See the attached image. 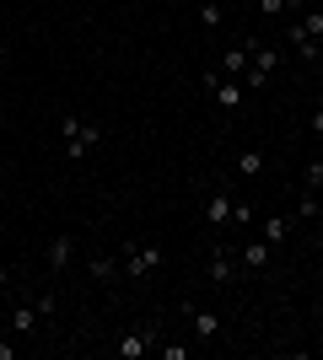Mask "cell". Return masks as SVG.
<instances>
[{
	"instance_id": "11",
	"label": "cell",
	"mask_w": 323,
	"mask_h": 360,
	"mask_svg": "<svg viewBox=\"0 0 323 360\" xmlns=\"http://www.w3.org/2000/svg\"><path fill=\"white\" fill-rule=\"evenodd\" d=\"M70 253H76V237L70 231H60V237L49 242V253H44V264H49V274H60L65 264H70Z\"/></svg>"
},
{
	"instance_id": "23",
	"label": "cell",
	"mask_w": 323,
	"mask_h": 360,
	"mask_svg": "<svg viewBox=\"0 0 323 360\" xmlns=\"http://www.w3.org/2000/svg\"><path fill=\"white\" fill-rule=\"evenodd\" d=\"M0 360H16V345H0Z\"/></svg>"
},
{
	"instance_id": "3",
	"label": "cell",
	"mask_w": 323,
	"mask_h": 360,
	"mask_svg": "<svg viewBox=\"0 0 323 360\" xmlns=\"http://www.w3.org/2000/svg\"><path fill=\"white\" fill-rule=\"evenodd\" d=\"M119 269H124V280H146V274L162 269V248L156 242H129L119 253Z\"/></svg>"
},
{
	"instance_id": "9",
	"label": "cell",
	"mask_w": 323,
	"mask_h": 360,
	"mask_svg": "<svg viewBox=\"0 0 323 360\" xmlns=\"http://www.w3.org/2000/svg\"><path fill=\"white\" fill-rule=\"evenodd\" d=\"M227 221H237V199H232V188L205 194V226H227Z\"/></svg>"
},
{
	"instance_id": "7",
	"label": "cell",
	"mask_w": 323,
	"mask_h": 360,
	"mask_svg": "<svg viewBox=\"0 0 323 360\" xmlns=\"http://www.w3.org/2000/svg\"><path fill=\"white\" fill-rule=\"evenodd\" d=\"M253 44H259V38H237V44H232L227 54H221V65H215V70H221V75H232V81H243L248 60H253Z\"/></svg>"
},
{
	"instance_id": "15",
	"label": "cell",
	"mask_w": 323,
	"mask_h": 360,
	"mask_svg": "<svg viewBox=\"0 0 323 360\" xmlns=\"http://www.w3.org/2000/svg\"><path fill=\"white\" fill-rule=\"evenodd\" d=\"M237 264H243V274H259V269H270V242H264V237H259V242H248Z\"/></svg>"
},
{
	"instance_id": "18",
	"label": "cell",
	"mask_w": 323,
	"mask_h": 360,
	"mask_svg": "<svg viewBox=\"0 0 323 360\" xmlns=\"http://www.w3.org/2000/svg\"><path fill=\"white\" fill-rule=\"evenodd\" d=\"M156 355H162V360H189V345H172V339H162V345H156Z\"/></svg>"
},
{
	"instance_id": "6",
	"label": "cell",
	"mask_w": 323,
	"mask_h": 360,
	"mask_svg": "<svg viewBox=\"0 0 323 360\" xmlns=\"http://www.w3.org/2000/svg\"><path fill=\"white\" fill-rule=\"evenodd\" d=\"M205 86H210V97H215V108H243V81H232V75H221V70H205Z\"/></svg>"
},
{
	"instance_id": "13",
	"label": "cell",
	"mask_w": 323,
	"mask_h": 360,
	"mask_svg": "<svg viewBox=\"0 0 323 360\" xmlns=\"http://www.w3.org/2000/svg\"><path fill=\"white\" fill-rule=\"evenodd\" d=\"M87 274H92L97 285H113L124 269H119V258H113V253H92V258H87Z\"/></svg>"
},
{
	"instance_id": "10",
	"label": "cell",
	"mask_w": 323,
	"mask_h": 360,
	"mask_svg": "<svg viewBox=\"0 0 323 360\" xmlns=\"http://www.w3.org/2000/svg\"><path fill=\"white\" fill-rule=\"evenodd\" d=\"M189 323H194V339H205V345L221 339V317H215L210 307H189Z\"/></svg>"
},
{
	"instance_id": "5",
	"label": "cell",
	"mask_w": 323,
	"mask_h": 360,
	"mask_svg": "<svg viewBox=\"0 0 323 360\" xmlns=\"http://www.w3.org/2000/svg\"><path fill=\"white\" fill-rule=\"evenodd\" d=\"M156 345H162V328H156V323H140L135 333L119 339V360H140V355H151Z\"/></svg>"
},
{
	"instance_id": "21",
	"label": "cell",
	"mask_w": 323,
	"mask_h": 360,
	"mask_svg": "<svg viewBox=\"0 0 323 360\" xmlns=\"http://www.w3.org/2000/svg\"><path fill=\"white\" fill-rule=\"evenodd\" d=\"M308 129H312V140H318V150H323V108H312V119H308Z\"/></svg>"
},
{
	"instance_id": "4",
	"label": "cell",
	"mask_w": 323,
	"mask_h": 360,
	"mask_svg": "<svg viewBox=\"0 0 323 360\" xmlns=\"http://www.w3.org/2000/svg\"><path fill=\"white\" fill-rule=\"evenodd\" d=\"M275 65H280V49L259 38V44H253V60H248V70H243V86H248V91H259L264 81L275 75Z\"/></svg>"
},
{
	"instance_id": "12",
	"label": "cell",
	"mask_w": 323,
	"mask_h": 360,
	"mask_svg": "<svg viewBox=\"0 0 323 360\" xmlns=\"http://www.w3.org/2000/svg\"><path fill=\"white\" fill-rule=\"evenodd\" d=\"M291 226H296V215H264V221H259V237L270 242V248H280V242L291 237Z\"/></svg>"
},
{
	"instance_id": "2",
	"label": "cell",
	"mask_w": 323,
	"mask_h": 360,
	"mask_svg": "<svg viewBox=\"0 0 323 360\" xmlns=\"http://www.w3.org/2000/svg\"><path fill=\"white\" fill-rule=\"evenodd\" d=\"M60 135H65V156H70V162H87V156L103 146V124H81L76 113H65Z\"/></svg>"
},
{
	"instance_id": "20",
	"label": "cell",
	"mask_w": 323,
	"mask_h": 360,
	"mask_svg": "<svg viewBox=\"0 0 323 360\" xmlns=\"http://www.w3.org/2000/svg\"><path fill=\"white\" fill-rule=\"evenodd\" d=\"M32 307H38V312H44V323H49V317L60 312V296H54V290H49V296H38V301H32Z\"/></svg>"
},
{
	"instance_id": "1",
	"label": "cell",
	"mask_w": 323,
	"mask_h": 360,
	"mask_svg": "<svg viewBox=\"0 0 323 360\" xmlns=\"http://www.w3.org/2000/svg\"><path fill=\"white\" fill-rule=\"evenodd\" d=\"M286 44L302 54V60L318 65L323 60V11H302V16H286Z\"/></svg>"
},
{
	"instance_id": "22",
	"label": "cell",
	"mask_w": 323,
	"mask_h": 360,
	"mask_svg": "<svg viewBox=\"0 0 323 360\" xmlns=\"http://www.w3.org/2000/svg\"><path fill=\"white\" fill-rule=\"evenodd\" d=\"M11 280H16V274L6 269V264H0V296H6V290H11Z\"/></svg>"
},
{
	"instance_id": "17",
	"label": "cell",
	"mask_w": 323,
	"mask_h": 360,
	"mask_svg": "<svg viewBox=\"0 0 323 360\" xmlns=\"http://www.w3.org/2000/svg\"><path fill=\"white\" fill-rule=\"evenodd\" d=\"M200 22L205 27H221V0H200Z\"/></svg>"
},
{
	"instance_id": "24",
	"label": "cell",
	"mask_w": 323,
	"mask_h": 360,
	"mask_svg": "<svg viewBox=\"0 0 323 360\" xmlns=\"http://www.w3.org/2000/svg\"><path fill=\"white\" fill-rule=\"evenodd\" d=\"M318 81H323V60H318Z\"/></svg>"
},
{
	"instance_id": "14",
	"label": "cell",
	"mask_w": 323,
	"mask_h": 360,
	"mask_svg": "<svg viewBox=\"0 0 323 360\" xmlns=\"http://www.w3.org/2000/svg\"><path fill=\"white\" fill-rule=\"evenodd\" d=\"M44 328V312L38 307H11V333L16 339H27V333H38Z\"/></svg>"
},
{
	"instance_id": "16",
	"label": "cell",
	"mask_w": 323,
	"mask_h": 360,
	"mask_svg": "<svg viewBox=\"0 0 323 360\" xmlns=\"http://www.w3.org/2000/svg\"><path fill=\"white\" fill-rule=\"evenodd\" d=\"M302 183H308V188H318V194H323V150H318V156H312L308 167H302Z\"/></svg>"
},
{
	"instance_id": "19",
	"label": "cell",
	"mask_w": 323,
	"mask_h": 360,
	"mask_svg": "<svg viewBox=\"0 0 323 360\" xmlns=\"http://www.w3.org/2000/svg\"><path fill=\"white\" fill-rule=\"evenodd\" d=\"M259 167H264L259 150H243V156H237V172H259Z\"/></svg>"
},
{
	"instance_id": "8",
	"label": "cell",
	"mask_w": 323,
	"mask_h": 360,
	"mask_svg": "<svg viewBox=\"0 0 323 360\" xmlns=\"http://www.w3.org/2000/svg\"><path fill=\"white\" fill-rule=\"evenodd\" d=\"M237 274H243L237 253H232V248H210V285H221V290H227L232 280H237Z\"/></svg>"
},
{
	"instance_id": "25",
	"label": "cell",
	"mask_w": 323,
	"mask_h": 360,
	"mask_svg": "<svg viewBox=\"0 0 323 360\" xmlns=\"http://www.w3.org/2000/svg\"><path fill=\"white\" fill-rule=\"evenodd\" d=\"M0 60H6V44H0Z\"/></svg>"
}]
</instances>
